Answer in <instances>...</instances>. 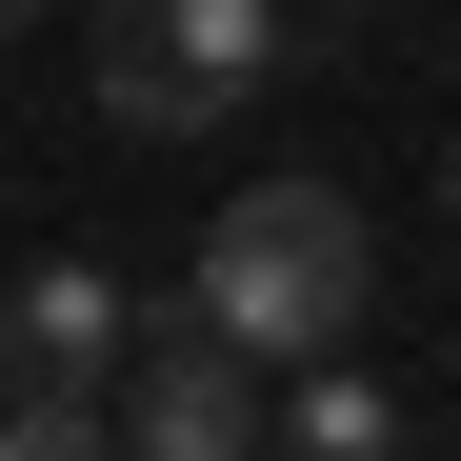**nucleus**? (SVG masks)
<instances>
[{"label": "nucleus", "mask_w": 461, "mask_h": 461, "mask_svg": "<svg viewBox=\"0 0 461 461\" xmlns=\"http://www.w3.org/2000/svg\"><path fill=\"white\" fill-rule=\"evenodd\" d=\"M361 281H381V261H361V201H341V181H241V201L201 221V281H181V301H201L241 361H341V341H361Z\"/></svg>", "instance_id": "obj_1"}, {"label": "nucleus", "mask_w": 461, "mask_h": 461, "mask_svg": "<svg viewBox=\"0 0 461 461\" xmlns=\"http://www.w3.org/2000/svg\"><path fill=\"white\" fill-rule=\"evenodd\" d=\"M81 60H101V121L121 140H201V121H241L281 81V0H101Z\"/></svg>", "instance_id": "obj_2"}, {"label": "nucleus", "mask_w": 461, "mask_h": 461, "mask_svg": "<svg viewBox=\"0 0 461 461\" xmlns=\"http://www.w3.org/2000/svg\"><path fill=\"white\" fill-rule=\"evenodd\" d=\"M121 461H281V402H261V361L201 321V301H161L121 361Z\"/></svg>", "instance_id": "obj_3"}, {"label": "nucleus", "mask_w": 461, "mask_h": 461, "mask_svg": "<svg viewBox=\"0 0 461 461\" xmlns=\"http://www.w3.org/2000/svg\"><path fill=\"white\" fill-rule=\"evenodd\" d=\"M140 321H161V301L121 261H41V281H0V381H121Z\"/></svg>", "instance_id": "obj_4"}, {"label": "nucleus", "mask_w": 461, "mask_h": 461, "mask_svg": "<svg viewBox=\"0 0 461 461\" xmlns=\"http://www.w3.org/2000/svg\"><path fill=\"white\" fill-rule=\"evenodd\" d=\"M281 461H402V402H381L361 361H301V402H281Z\"/></svg>", "instance_id": "obj_5"}, {"label": "nucleus", "mask_w": 461, "mask_h": 461, "mask_svg": "<svg viewBox=\"0 0 461 461\" xmlns=\"http://www.w3.org/2000/svg\"><path fill=\"white\" fill-rule=\"evenodd\" d=\"M0 461H121L101 381H21V402H0Z\"/></svg>", "instance_id": "obj_6"}, {"label": "nucleus", "mask_w": 461, "mask_h": 461, "mask_svg": "<svg viewBox=\"0 0 461 461\" xmlns=\"http://www.w3.org/2000/svg\"><path fill=\"white\" fill-rule=\"evenodd\" d=\"M21 21H41V0H0V41H21Z\"/></svg>", "instance_id": "obj_7"}, {"label": "nucleus", "mask_w": 461, "mask_h": 461, "mask_svg": "<svg viewBox=\"0 0 461 461\" xmlns=\"http://www.w3.org/2000/svg\"><path fill=\"white\" fill-rule=\"evenodd\" d=\"M321 21H381V0H321Z\"/></svg>", "instance_id": "obj_8"}, {"label": "nucleus", "mask_w": 461, "mask_h": 461, "mask_svg": "<svg viewBox=\"0 0 461 461\" xmlns=\"http://www.w3.org/2000/svg\"><path fill=\"white\" fill-rule=\"evenodd\" d=\"M441 221H461V181H441Z\"/></svg>", "instance_id": "obj_9"}]
</instances>
